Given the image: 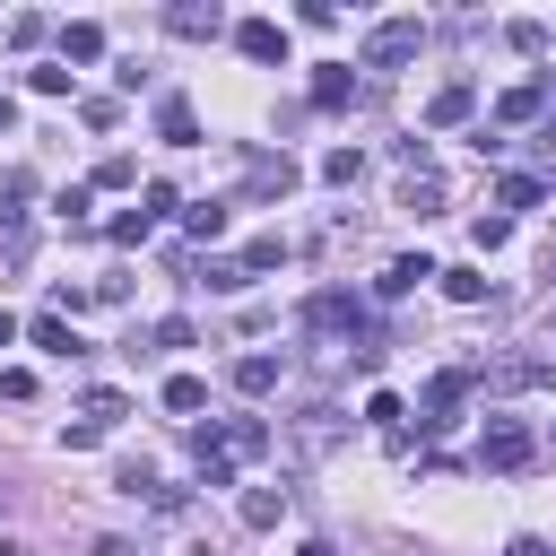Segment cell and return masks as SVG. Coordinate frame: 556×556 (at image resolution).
I'll list each match as a JSON object with an SVG mask.
<instances>
[{"mask_svg":"<svg viewBox=\"0 0 556 556\" xmlns=\"http://www.w3.org/2000/svg\"><path fill=\"white\" fill-rule=\"evenodd\" d=\"M365 417H374L382 434H400V391H374V400H365Z\"/></svg>","mask_w":556,"mask_h":556,"instance_id":"cell-35","label":"cell"},{"mask_svg":"<svg viewBox=\"0 0 556 556\" xmlns=\"http://www.w3.org/2000/svg\"><path fill=\"white\" fill-rule=\"evenodd\" d=\"M191 278H200V287H217V295H235V287H243V269H235V261H191Z\"/></svg>","mask_w":556,"mask_h":556,"instance_id":"cell-30","label":"cell"},{"mask_svg":"<svg viewBox=\"0 0 556 556\" xmlns=\"http://www.w3.org/2000/svg\"><path fill=\"white\" fill-rule=\"evenodd\" d=\"M148 226H156L148 208H122V217H113V243H148Z\"/></svg>","mask_w":556,"mask_h":556,"instance_id":"cell-34","label":"cell"},{"mask_svg":"<svg viewBox=\"0 0 556 556\" xmlns=\"http://www.w3.org/2000/svg\"><path fill=\"white\" fill-rule=\"evenodd\" d=\"M70 61H104V26H87V17L61 26V70H70Z\"/></svg>","mask_w":556,"mask_h":556,"instance_id":"cell-17","label":"cell"},{"mask_svg":"<svg viewBox=\"0 0 556 556\" xmlns=\"http://www.w3.org/2000/svg\"><path fill=\"white\" fill-rule=\"evenodd\" d=\"M87 556H139V547H130V539H96Z\"/></svg>","mask_w":556,"mask_h":556,"instance_id":"cell-37","label":"cell"},{"mask_svg":"<svg viewBox=\"0 0 556 556\" xmlns=\"http://www.w3.org/2000/svg\"><path fill=\"white\" fill-rule=\"evenodd\" d=\"M182 226H191V243H217V235H226V200H200V208H182Z\"/></svg>","mask_w":556,"mask_h":556,"instance_id":"cell-24","label":"cell"},{"mask_svg":"<svg viewBox=\"0 0 556 556\" xmlns=\"http://www.w3.org/2000/svg\"><path fill=\"white\" fill-rule=\"evenodd\" d=\"M469 400V365H443L434 382H426V434H443L452 426V408Z\"/></svg>","mask_w":556,"mask_h":556,"instance_id":"cell-6","label":"cell"},{"mask_svg":"<svg viewBox=\"0 0 556 556\" xmlns=\"http://www.w3.org/2000/svg\"><path fill=\"white\" fill-rule=\"evenodd\" d=\"M26 339H35L43 356H78V330H70L61 313H35V321H26Z\"/></svg>","mask_w":556,"mask_h":556,"instance_id":"cell-14","label":"cell"},{"mask_svg":"<svg viewBox=\"0 0 556 556\" xmlns=\"http://www.w3.org/2000/svg\"><path fill=\"white\" fill-rule=\"evenodd\" d=\"M43 35H52L43 9H17V17H9V43H43Z\"/></svg>","mask_w":556,"mask_h":556,"instance_id":"cell-32","label":"cell"},{"mask_svg":"<svg viewBox=\"0 0 556 556\" xmlns=\"http://www.w3.org/2000/svg\"><path fill=\"white\" fill-rule=\"evenodd\" d=\"M321 174H330V182H339V191H348V182H356V174H365V148H330V156H321Z\"/></svg>","mask_w":556,"mask_h":556,"instance_id":"cell-29","label":"cell"},{"mask_svg":"<svg viewBox=\"0 0 556 556\" xmlns=\"http://www.w3.org/2000/svg\"><path fill=\"white\" fill-rule=\"evenodd\" d=\"M547 278H556V243H547Z\"/></svg>","mask_w":556,"mask_h":556,"instance_id":"cell-45","label":"cell"},{"mask_svg":"<svg viewBox=\"0 0 556 556\" xmlns=\"http://www.w3.org/2000/svg\"><path fill=\"white\" fill-rule=\"evenodd\" d=\"M330 434H339V408H304L295 443H304V452H330Z\"/></svg>","mask_w":556,"mask_h":556,"instance_id":"cell-25","label":"cell"},{"mask_svg":"<svg viewBox=\"0 0 556 556\" xmlns=\"http://www.w3.org/2000/svg\"><path fill=\"white\" fill-rule=\"evenodd\" d=\"M504 43H513V52H530V61H539V52H547V17H513V26H504Z\"/></svg>","mask_w":556,"mask_h":556,"instance_id":"cell-26","label":"cell"},{"mask_svg":"<svg viewBox=\"0 0 556 556\" xmlns=\"http://www.w3.org/2000/svg\"><path fill=\"white\" fill-rule=\"evenodd\" d=\"M426 278H434V261H426V252H400V261H391V269H382L374 287H382V295H417Z\"/></svg>","mask_w":556,"mask_h":556,"instance_id":"cell-13","label":"cell"},{"mask_svg":"<svg viewBox=\"0 0 556 556\" xmlns=\"http://www.w3.org/2000/svg\"><path fill=\"white\" fill-rule=\"evenodd\" d=\"M17 200H26V174L9 182V208H0V261H26V217H17Z\"/></svg>","mask_w":556,"mask_h":556,"instance_id":"cell-15","label":"cell"},{"mask_svg":"<svg viewBox=\"0 0 556 556\" xmlns=\"http://www.w3.org/2000/svg\"><path fill=\"white\" fill-rule=\"evenodd\" d=\"M547 382H556L547 356H486V365H469V391H495V400H513V391H547Z\"/></svg>","mask_w":556,"mask_h":556,"instance_id":"cell-1","label":"cell"},{"mask_svg":"<svg viewBox=\"0 0 556 556\" xmlns=\"http://www.w3.org/2000/svg\"><path fill=\"white\" fill-rule=\"evenodd\" d=\"M130 182H139V165H130V156H122V148H113V156H104V165H96V191H130Z\"/></svg>","mask_w":556,"mask_h":556,"instance_id":"cell-28","label":"cell"},{"mask_svg":"<svg viewBox=\"0 0 556 556\" xmlns=\"http://www.w3.org/2000/svg\"><path fill=\"white\" fill-rule=\"evenodd\" d=\"M0 556H26V547H17V539H0Z\"/></svg>","mask_w":556,"mask_h":556,"instance_id":"cell-44","label":"cell"},{"mask_svg":"<svg viewBox=\"0 0 556 556\" xmlns=\"http://www.w3.org/2000/svg\"><path fill=\"white\" fill-rule=\"evenodd\" d=\"M0 400H35V374L26 365H0Z\"/></svg>","mask_w":556,"mask_h":556,"instance_id":"cell-36","label":"cell"},{"mask_svg":"<svg viewBox=\"0 0 556 556\" xmlns=\"http://www.w3.org/2000/svg\"><path fill=\"white\" fill-rule=\"evenodd\" d=\"M495 113H504V122H539V113H547V87H539V78H530V87H504Z\"/></svg>","mask_w":556,"mask_h":556,"instance_id":"cell-21","label":"cell"},{"mask_svg":"<svg viewBox=\"0 0 556 556\" xmlns=\"http://www.w3.org/2000/svg\"><path fill=\"white\" fill-rule=\"evenodd\" d=\"M9 130H17V113H9V96H0V139H9Z\"/></svg>","mask_w":556,"mask_h":556,"instance_id":"cell-41","label":"cell"},{"mask_svg":"<svg viewBox=\"0 0 556 556\" xmlns=\"http://www.w3.org/2000/svg\"><path fill=\"white\" fill-rule=\"evenodd\" d=\"M348 96H356V70H348V61H330V70H313V113H339Z\"/></svg>","mask_w":556,"mask_h":556,"instance_id":"cell-12","label":"cell"},{"mask_svg":"<svg viewBox=\"0 0 556 556\" xmlns=\"http://www.w3.org/2000/svg\"><path fill=\"white\" fill-rule=\"evenodd\" d=\"M417 43H426V26H417V17H382V26L365 35V70H408V61H417Z\"/></svg>","mask_w":556,"mask_h":556,"instance_id":"cell-4","label":"cell"},{"mask_svg":"<svg viewBox=\"0 0 556 556\" xmlns=\"http://www.w3.org/2000/svg\"><path fill=\"white\" fill-rule=\"evenodd\" d=\"M278 513H287V486H252L243 495V530H278Z\"/></svg>","mask_w":556,"mask_h":556,"instance_id":"cell-20","label":"cell"},{"mask_svg":"<svg viewBox=\"0 0 556 556\" xmlns=\"http://www.w3.org/2000/svg\"><path fill=\"white\" fill-rule=\"evenodd\" d=\"M504 556H547V547H539V539H513V547H504Z\"/></svg>","mask_w":556,"mask_h":556,"instance_id":"cell-38","label":"cell"},{"mask_svg":"<svg viewBox=\"0 0 556 556\" xmlns=\"http://www.w3.org/2000/svg\"><path fill=\"white\" fill-rule=\"evenodd\" d=\"M278 261H287V235H252V243L235 252V269H243V278H261V269H278Z\"/></svg>","mask_w":556,"mask_h":556,"instance_id":"cell-18","label":"cell"},{"mask_svg":"<svg viewBox=\"0 0 556 556\" xmlns=\"http://www.w3.org/2000/svg\"><path fill=\"white\" fill-rule=\"evenodd\" d=\"M235 52H243V61H278V70H287V26H278V17H243V26H235Z\"/></svg>","mask_w":556,"mask_h":556,"instance_id":"cell-7","label":"cell"},{"mask_svg":"<svg viewBox=\"0 0 556 556\" xmlns=\"http://www.w3.org/2000/svg\"><path fill=\"white\" fill-rule=\"evenodd\" d=\"M217 452H226V460H261V452H269V426H261V417H226Z\"/></svg>","mask_w":556,"mask_h":556,"instance_id":"cell-11","label":"cell"},{"mask_svg":"<svg viewBox=\"0 0 556 556\" xmlns=\"http://www.w3.org/2000/svg\"><path fill=\"white\" fill-rule=\"evenodd\" d=\"M165 26H174V35H217V26H226V9H217V0H208V9H200V0H182V9H165Z\"/></svg>","mask_w":556,"mask_h":556,"instance_id":"cell-16","label":"cell"},{"mask_svg":"<svg viewBox=\"0 0 556 556\" xmlns=\"http://www.w3.org/2000/svg\"><path fill=\"white\" fill-rule=\"evenodd\" d=\"M243 191H252V200H287V191H295V156H287V148H278V156H269V148L243 156Z\"/></svg>","mask_w":556,"mask_h":556,"instance_id":"cell-5","label":"cell"},{"mask_svg":"<svg viewBox=\"0 0 556 556\" xmlns=\"http://www.w3.org/2000/svg\"><path fill=\"white\" fill-rule=\"evenodd\" d=\"M434 278H443V295H452V304H486V269H469V261H460V269H434Z\"/></svg>","mask_w":556,"mask_h":556,"instance_id":"cell-22","label":"cell"},{"mask_svg":"<svg viewBox=\"0 0 556 556\" xmlns=\"http://www.w3.org/2000/svg\"><path fill=\"white\" fill-rule=\"evenodd\" d=\"M495 200H504V208H539V200H547V182H539V174H504V191H495Z\"/></svg>","mask_w":556,"mask_h":556,"instance_id":"cell-27","label":"cell"},{"mask_svg":"<svg viewBox=\"0 0 556 556\" xmlns=\"http://www.w3.org/2000/svg\"><path fill=\"white\" fill-rule=\"evenodd\" d=\"M539 139H547V148H556V113H547V122H539Z\"/></svg>","mask_w":556,"mask_h":556,"instance_id":"cell-43","label":"cell"},{"mask_svg":"<svg viewBox=\"0 0 556 556\" xmlns=\"http://www.w3.org/2000/svg\"><path fill=\"white\" fill-rule=\"evenodd\" d=\"M156 139H165V148H200V113H191V96H156Z\"/></svg>","mask_w":556,"mask_h":556,"instance_id":"cell-9","label":"cell"},{"mask_svg":"<svg viewBox=\"0 0 556 556\" xmlns=\"http://www.w3.org/2000/svg\"><path fill=\"white\" fill-rule=\"evenodd\" d=\"M113 486H122V495H156V469H148V460H122Z\"/></svg>","mask_w":556,"mask_h":556,"instance_id":"cell-33","label":"cell"},{"mask_svg":"<svg viewBox=\"0 0 556 556\" xmlns=\"http://www.w3.org/2000/svg\"><path fill=\"white\" fill-rule=\"evenodd\" d=\"M304 330H313V339H365V348H382V339L365 330V304H356V295H339V287L304 304Z\"/></svg>","mask_w":556,"mask_h":556,"instance_id":"cell-2","label":"cell"},{"mask_svg":"<svg viewBox=\"0 0 556 556\" xmlns=\"http://www.w3.org/2000/svg\"><path fill=\"white\" fill-rule=\"evenodd\" d=\"M287 382V356H269V348H252V356H235V391L243 400H269Z\"/></svg>","mask_w":556,"mask_h":556,"instance_id":"cell-8","label":"cell"},{"mask_svg":"<svg viewBox=\"0 0 556 556\" xmlns=\"http://www.w3.org/2000/svg\"><path fill=\"white\" fill-rule=\"evenodd\" d=\"M165 408H174V417H200V408H208V382H200V374H174V382H165Z\"/></svg>","mask_w":556,"mask_h":556,"instance_id":"cell-23","label":"cell"},{"mask_svg":"<svg viewBox=\"0 0 556 556\" xmlns=\"http://www.w3.org/2000/svg\"><path fill=\"white\" fill-rule=\"evenodd\" d=\"M165 348H191V321H182V313H165V321L148 330V356H165Z\"/></svg>","mask_w":556,"mask_h":556,"instance_id":"cell-31","label":"cell"},{"mask_svg":"<svg viewBox=\"0 0 556 556\" xmlns=\"http://www.w3.org/2000/svg\"><path fill=\"white\" fill-rule=\"evenodd\" d=\"M295 556H339V547H330V539H304V547H295Z\"/></svg>","mask_w":556,"mask_h":556,"instance_id":"cell-40","label":"cell"},{"mask_svg":"<svg viewBox=\"0 0 556 556\" xmlns=\"http://www.w3.org/2000/svg\"><path fill=\"white\" fill-rule=\"evenodd\" d=\"M391 556H434V547H417V539H400V547H391Z\"/></svg>","mask_w":556,"mask_h":556,"instance_id":"cell-42","label":"cell"},{"mask_svg":"<svg viewBox=\"0 0 556 556\" xmlns=\"http://www.w3.org/2000/svg\"><path fill=\"white\" fill-rule=\"evenodd\" d=\"M469 104H478V87H469V78H443V87H434V104H426V122H434V130H452V122H469Z\"/></svg>","mask_w":556,"mask_h":556,"instance_id":"cell-10","label":"cell"},{"mask_svg":"<svg viewBox=\"0 0 556 556\" xmlns=\"http://www.w3.org/2000/svg\"><path fill=\"white\" fill-rule=\"evenodd\" d=\"M530 460H539L530 426H521V417H486V434H478V469H530Z\"/></svg>","mask_w":556,"mask_h":556,"instance_id":"cell-3","label":"cell"},{"mask_svg":"<svg viewBox=\"0 0 556 556\" xmlns=\"http://www.w3.org/2000/svg\"><path fill=\"white\" fill-rule=\"evenodd\" d=\"M9 339H17V313H9V304H0V348H9Z\"/></svg>","mask_w":556,"mask_h":556,"instance_id":"cell-39","label":"cell"},{"mask_svg":"<svg viewBox=\"0 0 556 556\" xmlns=\"http://www.w3.org/2000/svg\"><path fill=\"white\" fill-rule=\"evenodd\" d=\"M122 417H130V400H122V391H87V408H78V426H96V434H113Z\"/></svg>","mask_w":556,"mask_h":556,"instance_id":"cell-19","label":"cell"}]
</instances>
